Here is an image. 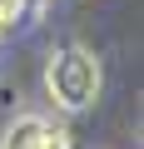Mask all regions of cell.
Here are the masks:
<instances>
[{
    "label": "cell",
    "mask_w": 144,
    "mask_h": 149,
    "mask_svg": "<svg viewBox=\"0 0 144 149\" xmlns=\"http://www.w3.org/2000/svg\"><path fill=\"white\" fill-rule=\"evenodd\" d=\"M99 85H104V70L85 45H70L45 65V90L60 109H90L99 100Z\"/></svg>",
    "instance_id": "1"
},
{
    "label": "cell",
    "mask_w": 144,
    "mask_h": 149,
    "mask_svg": "<svg viewBox=\"0 0 144 149\" xmlns=\"http://www.w3.org/2000/svg\"><path fill=\"white\" fill-rule=\"evenodd\" d=\"M0 149H70V134L45 114H25V119H15L5 129Z\"/></svg>",
    "instance_id": "2"
}]
</instances>
